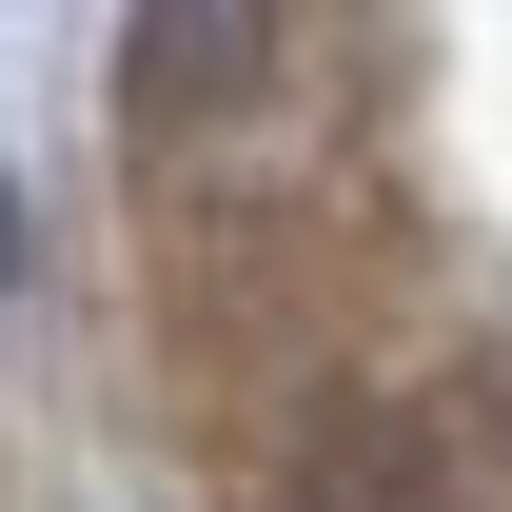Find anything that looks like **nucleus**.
I'll list each match as a JSON object with an SVG mask.
<instances>
[{"instance_id":"obj_1","label":"nucleus","mask_w":512,"mask_h":512,"mask_svg":"<svg viewBox=\"0 0 512 512\" xmlns=\"http://www.w3.org/2000/svg\"><path fill=\"white\" fill-rule=\"evenodd\" d=\"M0 256H20V197H0Z\"/></svg>"}]
</instances>
